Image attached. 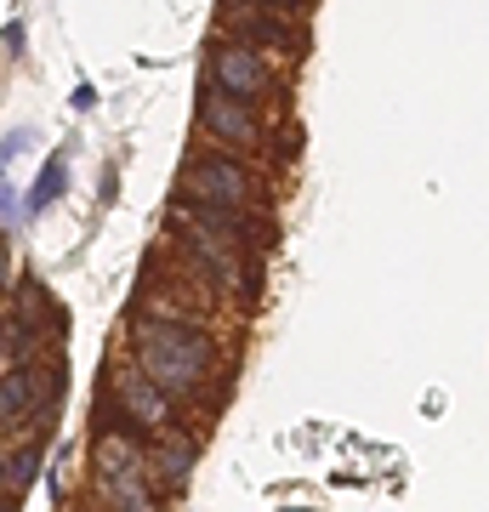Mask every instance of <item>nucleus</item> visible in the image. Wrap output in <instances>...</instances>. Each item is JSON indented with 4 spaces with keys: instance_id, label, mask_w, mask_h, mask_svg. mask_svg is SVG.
I'll use <instances>...</instances> for the list:
<instances>
[{
    "instance_id": "obj_1",
    "label": "nucleus",
    "mask_w": 489,
    "mask_h": 512,
    "mask_svg": "<svg viewBox=\"0 0 489 512\" xmlns=\"http://www.w3.org/2000/svg\"><path fill=\"white\" fill-rule=\"evenodd\" d=\"M131 359H137L171 399H194L205 387V376H211V342H205L194 325L171 319V313L143 319V325L131 330Z\"/></svg>"
},
{
    "instance_id": "obj_2",
    "label": "nucleus",
    "mask_w": 489,
    "mask_h": 512,
    "mask_svg": "<svg viewBox=\"0 0 489 512\" xmlns=\"http://www.w3.org/2000/svg\"><path fill=\"white\" fill-rule=\"evenodd\" d=\"M91 473H97L103 501H114V507L143 512L148 501H154V490H148V484H154V461H148V450L131 439L126 427L91 439Z\"/></svg>"
},
{
    "instance_id": "obj_3",
    "label": "nucleus",
    "mask_w": 489,
    "mask_h": 512,
    "mask_svg": "<svg viewBox=\"0 0 489 512\" xmlns=\"http://www.w3.org/2000/svg\"><path fill=\"white\" fill-rule=\"evenodd\" d=\"M177 194L182 200H200V205H222V211H251L262 188H256V177L239 160H228V154H194V160L182 165Z\"/></svg>"
},
{
    "instance_id": "obj_4",
    "label": "nucleus",
    "mask_w": 489,
    "mask_h": 512,
    "mask_svg": "<svg viewBox=\"0 0 489 512\" xmlns=\"http://www.w3.org/2000/svg\"><path fill=\"white\" fill-rule=\"evenodd\" d=\"M114 393H120V416H126L131 427H148V433L177 427V399H171V393H165L143 365L114 370Z\"/></svg>"
},
{
    "instance_id": "obj_5",
    "label": "nucleus",
    "mask_w": 489,
    "mask_h": 512,
    "mask_svg": "<svg viewBox=\"0 0 489 512\" xmlns=\"http://www.w3.org/2000/svg\"><path fill=\"white\" fill-rule=\"evenodd\" d=\"M200 126H205V137H217L222 148H256V109H251V97H239V92H228V86H205V97H200Z\"/></svg>"
},
{
    "instance_id": "obj_6",
    "label": "nucleus",
    "mask_w": 489,
    "mask_h": 512,
    "mask_svg": "<svg viewBox=\"0 0 489 512\" xmlns=\"http://www.w3.org/2000/svg\"><path fill=\"white\" fill-rule=\"evenodd\" d=\"M211 80L217 86H228V92L239 97H262L273 86V69H268V46H256V40H222L217 52H211Z\"/></svg>"
},
{
    "instance_id": "obj_7",
    "label": "nucleus",
    "mask_w": 489,
    "mask_h": 512,
    "mask_svg": "<svg viewBox=\"0 0 489 512\" xmlns=\"http://www.w3.org/2000/svg\"><path fill=\"white\" fill-rule=\"evenodd\" d=\"M148 461H154V484H160V495H182L188 490V478H194L200 444H194V433H182V427H165V433H154Z\"/></svg>"
},
{
    "instance_id": "obj_8",
    "label": "nucleus",
    "mask_w": 489,
    "mask_h": 512,
    "mask_svg": "<svg viewBox=\"0 0 489 512\" xmlns=\"http://www.w3.org/2000/svg\"><path fill=\"white\" fill-rule=\"evenodd\" d=\"M40 439H46V433H35V439L23 444H6V507H18V495L29 490V484H35V467H40Z\"/></svg>"
},
{
    "instance_id": "obj_9",
    "label": "nucleus",
    "mask_w": 489,
    "mask_h": 512,
    "mask_svg": "<svg viewBox=\"0 0 489 512\" xmlns=\"http://www.w3.org/2000/svg\"><path fill=\"white\" fill-rule=\"evenodd\" d=\"M57 188H63V160H52L46 171H40V183H35V211L57 200Z\"/></svg>"
},
{
    "instance_id": "obj_10",
    "label": "nucleus",
    "mask_w": 489,
    "mask_h": 512,
    "mask_svg": "<svg viewBox=\"0 0 489 512\" xmlns=\"http://www.w3.org/2000/svg\"><path fill=\"white\" fill-rule=\"evenodd\" d=\"M6 52H12V57L23 52V29H18V23H6Z\"/></svg>"
},
{
    "instance_id": "obj_11",
    "label": "nucleus",
    "mask_w": 489,
    "mask_h": 512,
    "mask_svg": "<svg viewBox=\"0 0 489 512\" xmlns=\"http://www.w3.org/2000/svg\"><path fill=\"white\" fill-rule=\"evenodd\" d=\"M262 6H279V12H290V6H296V0H262Z\"/></svg>"
}]
</instances>
